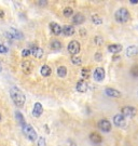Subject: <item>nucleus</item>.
Here are the masks:
<instances>
[{
  "label": "nucleus",
  "mask_w": 138,
  "mask_h": 146,
  "mask_svg": "<svg viewBox=\"0 0 138 146\" xmlns=\"http://www.w3.org/2000/svg\"><path fill=\"white\" fill-rule=\"evenodd\" d=\"M63 34L65 36H72L75 34V28L71 25H65L63 27Z\"/></svg>",
  "instance_id": "20"
},
{
  "label": "nucleus",
  "mask_w": 138,
  "mask_h": 146,
  "mask_svg": "<svg viewBox=\"0 0 138 146\" xmlns=\"http://www.w3.org/2000/svg\"><path fill=\"white\" fill-rule=\"evenodd\" d=\"M15 118H16V120H17V122H18L22 127L26 123L25 119H24V116L22 115L20 111H16V113H15Z\"/></svg>",
  "instance_id": "23"
},
{
  "label": "nucleus",
  "mask_w": 138,
  "mask_h": 146,
  "mask_svg": "<svg viewBox=\"0 0 138 146\" xmlns=\"http://www.w3.org/2000/svg\"><path fill=\"white\" fill-rule=\"evenodd\" d=\"M113 123L114 125H117L118 128H124L126 127V120H125V117L121 114H117L113 117Z\"/></svg>",
  "instance_id": "8"
},
{
  "label": "nucleus",
  "mask_w": 138,
  "mask_h": 146,
  "mask_svg": "<svg viewBox=\"0 0 138 146\" xmlns=\"http://www.w3.org/2000/svg\"><path fill=\"white\" fill-rule=\"evenodd\" d=\"M22 129H23V133H24V135L31 142H35L38 139V135H37V132L36 130L31 127L29 123H27L26 122L25 125L22 127Z\"/></svg>",
  "instance_id": "3"
},
{
  "label": "nucleus",
  "mask_w": 138,
  "mask_h": 146,
  "mask_svg": "<svg viewBox=\"0 0 138 146\" xmlns=\"http://www.w3.org/2000/svg\"><path fill=\"white\" fill-rule=\"evenodd\" d=\"M92 22L94 24H96V25H100V24H102V19L98 14H93Z\"/></svg>",
  "instance_id": "25"
},
{
  "label": "nucleus",
  "mask_w": 138,
  "mask_h": 146,
  "mask_svg": "<svg viewBox=\"0 0 138 146\" xmlns=\"http://www.w3.org/2000/svg\"><path fill=\"white\" fill-rule=\"evenodd\" d=\"M98 128H99V130H102V132H109V131L111 130V123H110V121L107 119H102L98 121Z\"/></svg>",
  "instance_id": "9"
},
{
  "label": "nucleus",
  "mask_w": 138,
  "mask_h": 146,
  "mask_svg": "<svg viewBox=\"0 0 138 146\" xmlns=\"http://www.w3.org/2000/svg\"><path fill=\"white\" fill-rule=\"evenodd\" d=\"M57 76L58 77H61V78H64V77H66L67 76V68L65 66H58L57 67Z\"/></svg>",
  "instance_id": "22"
},
{
  "label": "nucleus",
  "mask_w": 138,
  "mask_h": 146,
  "mask_svg": "<svg viewBox=\"0 0 138 146\" xmlns=\"http://www.w3.org/2000/svg\"><path fill=\"white\" fill-rule=\"evenodd\" d=\"M81 75L84 80H85V78L87 79L90 77V69H88V68H83L81 70Z\"/></svg>",
  "instance_id": "29"
},
{
  "label": "nucleus",
  "mask_w": 138,
  "mask_h": 146,
  "mask_svg": "<svg viewBox=\"0 0 138 146\" xmlns=\"http://www.w3.org/2000/svg\"><path fill=\"white\" fill-rule=\"evenodd\" d=\"M94 41H95V44L98 46V47H102V44H104V39L100 36H95Z\"/></svg>",
  "instance_id": "28"
},
{
  "label": "nucleus",
  "mask_w": 138,
  "mask_h": 146,
  "mask_svg": "<svg viewBox=\"0 0 138 146\" xmlns=\"http://www.w3.org/2000/svg\"><path fill=\"white\" fill-rule=\"evenodd\" d=\"M5 36L7 38H10V39H13V40H22L23 39V33L20 31H17L14 27H11L9 31L5 33Z\"/></svg>",
  "instance_id": "4"
},
{
  "label": "nucleus",
  "mask_w": 138,
  "mask_h": 146,
  "mask_svg": "<svg viewBox=\"0 0 138 146\" xmlns=\"http://www.w3.org/2000/svg\"><path fill=\"white\" fill-rule=\"evenodd\" d=\"M43 54H44V51L39 47H32L30 48V55H32L34 58H43Z\"/></svg>",
  "instance_id": "13"
},
{
  "label": "nucleus",
  "mask_w": 138,
  "mask_h": 146,
  "mask_svg": "<svg viewBox=\"0 0 138 146\" xmlns=\"http://www.w3.org/2000/svg\"><path fill=\"white\" fill-rule=\"evenodd\" d=\"M37 3L39 5H48V1H46V0H43V1H42V0H39V1H37Z\"/></svg>",
  "instance_id": "35"
},
{
  "label": "nucleus",
  "mask_w": 138,
  "mask_h": 146,
  "mask_svg": "<svg viewBox=\"0 0 138 146\" xmlns=\"http://www.w3.org/2000/svg\"><path fill=\"white\" fill-rule=\"evenodd\" d=\"M129 2H131L132 5H136V3H138V0H131Z\"/></svg>",
  "instance_id": "37"
},
{
  "label": "nucleus",
  "mask_w": 138,
  "mask_h": 146,
  "mask_svg": "<svg viewBox=\"0 0 138 146\" xmlns=\"http://www.w3.org/2000/svg\"><path fill=\"white\" fill-rule=\"evenodd\" d=\"M50 28H51L52 33H53L54 35H56V36L63 34V27H61V25H58V24L55 23V22L50 23Z\"/></svg>",
  "instance_id": "15"
},
{
  "label": "nucleus",
  "mask_w": 138,
  "mask_h": 146,
  "mask_svg": "<svg viewBox=\"0 0 138 146\" xmlns=\"http://www.w3.org/2000/svg\"><path fill=\"white\" fill-rule=\"evenodd\" d=\"M71 63L73 65H81L82 58L79 55H73V56H71Z\"/></svg>",
  "instance_id": "26"
},
{
  "label": "nucleus",
  "mask_w": 138,
  "mask_h": 146,
  "mask_svg": "<svg viewBox=\"0 0 138 146\" xmlns=\"http://www.w3.org/2000/svg\"><path fill=\"white\" fill-rule=\"evenodd\" d=\"M108 51L113 53V54H117V53L122 51V44H120V43H112V44H109V46H108Z\"/></svg>",
  "instance_id": "16"
},
{
  "label": "nucleus",
  "mask_w": 138,
  "mask_h": 146,
  "mask_svg": "<svg viewBox=\"0 0 138 146\" xmlns=\"http://www.w3.org/2000/svg\"><path fill=\"white\" fill-rule=\"evenodd\" d=\"M138 54V48L136 46H129L126 49V56L127 58H134Z\"/></svg>",
  "instance_id": "19"
},
{
  "label": "nucleus",
  "mask_w": 138,
  "mask_h": 146,
  "mask_svg": "<svg viewBox=\"0 0 138 146\" xmlns=\"http://www.w3.org/2000/svg\"><path fill=\"white\" fill-rule=\"evenodd\" d=\"M10 96L13 103L17 106V107H23L25 105L26 98L24 93L17 88H11L10 89Z\"/></svg>",
  "instance_id": "1"
},
{
  "label": "nucleus",
  "mask_w": 138,
  "mask_h": 146,
  "mask_svg": "<svg viewBox=\"0 0 138 146\" xmlns=\"http://www.w3.org/2000/svg\"><path fill=\"white\" fill-rule=\"evenodd\" d=\"M131 74H132V76L138 78V65L132 66V68H131Z\"/></svg>",
  "instance_id": "30"
},
{
  "label": "nucleus",
  "mask_w": 138,
  "mask_h": 146,
  "mask_svg": "<svg viewBox=\"0 0 138 146\" xmlns=\"http://www.w3.org/2000/svg\"><path fill=\"white\" fill-rule=\"evenodd\" d=\"M121 113H122V115L124 117H128V118H133L136 116L137 114V110L133 107V106H125V107H123L122 110H121Z\"/></svg>",
  "instance_id": "7"
},
{
  "label": "nucleus",
  "mask_w": 138,
  "mask_h": 146,
  "mask_svg": "<svg viewBox=\"0 0 138 146\" xmlns=\"http://www.w3.org/2000/svg\"><path fill=\"white\" fill-rule=\"evenodd\" d=\"M105 92H106V94H107L109 98H113V99H119V98H121V92L113 88H106Z\"/></svg>",
  "instance_id": "14"
},
{
  "label": "nucleus",
  "mask_w": 138,
  "mask_h": 146,
  "mask_svg": "<svg viewBox=\"0 0 138 146\" xmlns=\"http://www.w3.org/2000/svg\"><path fill=\"white\" fill-rule=\"evenodd\" d=\"M50 47H51V49H53V50H59V49H61V42L56 40V39H55V40H52Z\"/></svg>",
  "instance_id": "24"
},
{
  "label": "nucleus",
  "mask_w": 138,
  "mask_h": 146,
  "mask_svg": "<svg viewBox=\"0 0 138 146\" xmlns=\"http://www.w3.org/2000/svg\"><path fill=\"white\" fill-rule=\"evenodd\" d=\"M38 146H46V140H44V137H39V140H38Z\"/></svg>",
  "instance_id": "32"
},
{
  "label": "nucleus",
  "mask_w": 138,
  "mask_h": 146,
  "mask_svg": "<svg viewBox=\"0 0 138 146\" xmlns=\"http://www.w3.org/2000/svg\"><path fill=\"white\" fill-rule=\"evenodd\" d=\"M137 94H138V91H137Z\"/></svg>",
  "instance_id": "40"
},
{
  "label": "nucleus",
  "mask_w": 138,
  "mask_h": 146,
  "mask_svg": "<svg viewBox=\"0 0 138 146\" xmlns=\"http://www.w3.org/2000/svg\"><path fill=\"white\" fill-rule=\"evenodd\" d=\"M0 119H1V116H0Z\"/></svg>",
  "instance_id": "39"
},
{
  "label": "nucleus",
  "mask_w": 138,
  "mask_h": 146,
  "mask_svg": "<svg viewBox=\"0 0 138 146\" xmlns=\"http://www.w3.org/2000/svg\"><path fill=\"white\" fill-rule=\"evenodd\" d=\"M52 73V69L49 65H43L42 67L40 68V74L43 76V77H49Z\"/></svg>",
  "instance_id": "21"
},
{
  "label": "nucleus",
  "mask_w": 138,
  "mask_h": 146,
  "mask_svg": "<svg viewBox=\"0 0 138 146\" xmlns=\"http://www.w3.org/2000/svg\"><path fill=\"white\" fill-rule=\"evenodd\" d=\"M114 19L118 23H126L131 20V14L126 8H120L114 13Z\"/></svg>",
  "instance_id": "2"
},
{
  "label": "nucleus",
  "mask_w": 138,
  "mask_h": 146,
  "mask_svg": "<svg viewBox=\"0 0 138 146\" xmlns=\"http://www.w3.org/2000/svg\"><path fill=\"white\" fill-rule=\"evenodd\" d=\"M2 72V66H1V64H0V73Z\"/></svg>",
  "instance_id": "38"
},
{
  "label": "nucleus",
  "mask_w": 138,
  "mask_h": 146,
  "mask_svg": "<svg viewBox=\"0 0 138 146\" xmlns=\"http://www.w3.org/2000/svg\"><path fill=\"white\" fill-rule=\"evenodd\" d=\"M0 17H1V19L5 17V12H3L2 10H0Z\"/></svg>",
  "instance_id": "36"
},
{
  "label": "nucleus",
  "mask_w": 138,
  "mask_h": 146,
  "mask_svg": "<svg viewBox=\"0 0 138 146\" xmlns=\"http://www.w3.org/2000/svg\"><path fill=\"white\" fill-rule=\"evenodd\" d=\"M30 55V49H23L22 50V56L23 58H27Z\"/></svg>",
  "instance_id": "31"
},
{
  "label": "nucleus",
  "mask_w": 138,
  "mask_h": 146,
  "mask_svg": "<svg viewBox=\"0 0 138 146\" xmlns=\"http://www.w3.org/2000/svg\"><path fill=\"white\" fill-rule=\"evenodd\" d=\"M90 141L94 144H100L102 142V137L100 134H98L97 132H92L90 134Z\"/></svg>",
  "instance_id": "17"
},
{
  "label": "nucleus",
  "mask_w": 138,
  "mask_h": 146,
  "mask_svg": "<svg viewBox=\"0 0 138 146\" xmlns=\"http://www.w3.org/2000/svg\"><path fill=\"white\" fill-rule=\"evenodd\" d=\"M105 76H106V73H105V69L102 67H97L95 68L94 73H93V77H94V80L97 81V82H102V80L105 79Z\"/></svg>",
  "instance_id": "6"
},
{
  "label": "nucleus",
  "mask_w": 138,
  "mask_h": 146,
  "mask_svg": "<svg viewBox=\"0 0 138 146\" xmlns=\"http://www.w3.org/2000/svg\"><path fill=\"white\" fill-rule=\"evenodd\" d=\"M63 14L66 16V17H69V16H71L73 14V9L70 8V7H66L64 11H63Z\"/></svg>",
  "instance_id": "27"
},
{
  "label": "nucleus",
  "mask_w": 138,
  "mask_h": 146,
  "mask_svg": "<svg viewBox=\"0 0 138 146\" xmlns=\"http://www.w3.org/2000/svg\"><path fill=\"white\" fill-rule=\"evenodd\" d=\"M67 49H68L69 53L72 54V56H73V55H78V53L80 52V49H81L80 42L77 41V40H72V41L69 42Z\"/></svg>",
  "instance_id": "5"
},
{
  "label": "nucleus",
  "mask_w": 138,
  "mask_h": 146,
  "mask_svg": "<svg viewBox=\"0 0 138 146\" xmlns=\"http://www.w3.org/2000/svg\"><path fill=\"white\" fill-rule=\"evenodd\" d=\"M20 67H22L23 73L26 74V75H29V74L32 72V69H34V65H32V63H31L30 61L26 60V61H24V62H22Z\"/></svg>",
  "instance_id": "11"
},
{
  "label": "nucleus",
  "mask_w": 138,
  "mask_h": 146,
  "mask_svg": "<svg viewBox=\"0 0 138 146\" xmlns=\"http://www.w3.org/2000/svg\"><path fill=\"white\" fill-rule=\"evenodd\" d=\"M76 89H77L78 92H81V93L86 92L87 90H88V84H87V81L84 80V79L79 80L77 82V84H76Z\"/></svg>",
  "instance_id": "12"
},
{
  "label": "nucleus",
  "mask_w": 138,
  "mask_h": 146,
  "mask_svg": "<svg viewBox=\"0 0 138 146\" xmlns=\"http://www.w3.org/2000/svg\"><path fill=\"white\" fill-rule=\"evenodd\" d=\"M94 58L96 60V61H102V53H95V55H94Z\"/></svg>",
  "instance_id": "33"
},
{
  "label": "nucleus",
  "mask_w": 138,
  "mask_h": 146,
  "mask_svg": "<svg viewBox=\"0 0 138 146\" xmlns=\"http://www.w3.org/2000/svg\"><path fill=\"white\" fill-rule=\"evenodd\" d=\"M84 21H85V17H84V15L82 13H77V14H75L73 17H72V23L76 24V25L83 24Z\"/></svg>",
  "instance_id": "18"
},
{
  "label": "nucleus",
  "mask_w": 138,
  "mask_h": 146,
  "mask_svg": "<svg viewBox=\"0 0 138 146\" xmlns=\"http://www.w3.org/2000/svg\"><path fill=\"white\" fill-rule=\"evenodd\" d=\"M42 113H43V106L41 104L40 102H37L34 104V107H32V116L35 117V118H39L41 115H42Z\"/></svg>",
  "instance_id": "10"
},
{
  "label": "nucleus",
  "mask_w": 138,
  "mask_h": 146,
  "mask_svg": "<svg viewBox=\"0 0 138 146\" xmlns=\"http://www.w3.org/2000/svg\"><path fill=\"white\" fill-rule=\"evenodd\" d=\"M8 52V48L5 47V46H2V44H0V53H7Z\"/></svg>",
  "instance_id": "34"
}]
</instances>
